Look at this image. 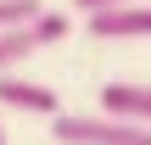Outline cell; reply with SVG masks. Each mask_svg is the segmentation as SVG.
<instances>
[{"label":"cell","instance_id":"cell-1","mask_svg":"<svg viewBox=\"0 0 151 145\" xmlns=\"http://www.w3.org/2000/svg\"><path fill=\"white\" fill-rule=\"evenodd\" d=\"M50 140H62V145H151V129L129 123V117H112V112H95V117L56 112Z\"/></svg>","mask_w":151,"mask_h":145},{"label":"cell","instance_id":"cell-2","mask_svg":"<svg viewBox=\"0 0 151 145\" xmlns=\"http://www.w3.org/2000/svg\"><path fill=\"white\" fill-rule=\"evenodd\" d=\"M95 39H151V6L129 0V6H106V11H90L84 17Z\"/></svg>","mask_w":151,"mask_h":145},{"label":"cell","instance_id":"cell-3","mask_svg":"<svg viewBox=\"0 0 151 145\" xmlns=\"http://www.w3.org/2000/svg\"><path fill=\"white\" fill-rule=\"evenodd\" d=\"M0 106H11V112H34V117H56V112H62V95L45 89V84L17 78V67H11V73H0Z\"/></svg>","mask_w":151,"mask_h":145},{"label":"cell","instance_id":"cell-4","mask_svg":"<svg viewBox=\"0 0 151 145\" xmlns=\"http://www.w3.org/2000/svg\"><path fill=\"white\" fill-rule=\"evenodd\" d=\"M101 112L129 117V123H146V129H151V84H129V78L106 84V89H101Z\"/></svg>","mask_w":151,"mask_h":145},{"label":"cell","instance_id":"cell-5","mask_svg":"<svg viewBox=\"0 0 151 145\" xmlns=\"http://www.w3.org/2000/svg\"><path fill=\"white\" fill-rule=\"evenodd\" d=\"M39 50V39H34V28L22 22V28H0V73H11L17 61H28Z\"/></svg>","mask_w":151,"mask_h":145},{"label":"cell","instance_id":"cell-6","mask_svg":"<svg viewBox=\"0 0 151 145\" xmlns=\"http://www.w3.org/2000/svg\"><path fill=\"white\" fill-rule=\"evenodd\" d=\"M28 28H34V39H39V50H45V45H62L73 22H67V11H39Z\"/></svg>","mask_w":151,"mask_h":145},{"label":"cell","instance_id":"cell-7","mask_svg":"<svg viewBox=\"0 0 151 145\" xmlns=\"http://www.w3.org/2000/svg\"><path fill=\"white\" fill-rule=\"evenodd\" d=\"M45 6L39 0H0V28H22V22H34Z\"/></svg>","mask_w":151,"mask_h":145},{"label":"cell","instance_id":"cell-8","mask_svg":"<svg viewBox=\"0 0 151 145\" xmlns=\"http://www.w3.org/2000/svg\"><path fill=\"white\" fill-rule=\"evenodd\" d=\"M73 6H78V11L90 17V11H106V6H129V0H73Z\"/></svg>","mask_w":151,"mask_h":145},{"label":"cell","instance_id":"cell-9","mask_svg":"<svg viewBox=\"0 0 151 145\" xmlns=\"http://www.w3.org/2000/svg\"><path fill=\"white\" fill-rule=\"evenodd\" d=\"M0 145H6V129H0Z\"/></svg>","mask_w":151,"mask_h":145}]
</instances>
